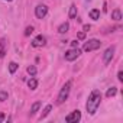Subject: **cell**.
Instances as JSON below:
<instances>
[{"label": "cell", "mask_w": 123, "mask_h": 123, "mask_svg": "<svg viewBox=\"0 0 123 123\" xmlns=\"http://www.w3.org/2000/svg\"><path fill=\"white\" fill-rule=\"evenodd\" d=\"M116 93H117V88H116V87H111V88L107 90L106 96H107V97H113V96H116Z\"/></svg>", "instance_id": "obj_18"}, {"label": "cell", "mask_w": 123, "mask_h": 123, "mask_svg": "<svg viewBox=\"0 0 123 123\" xmlns=\"http://www.w3.org/2000/svg\"><path fill=\"white\" fill-rule=\"evenodd\" d=\"M88 15H90V18H91L93 20H97V19L100 18V10H98V9H91Z\"/></svg>", "instance_id": "obj_11"}, {"label": "cell", "mask_w": 123, "mask_h": 123, "mask_svg": "<svg viewBox=\"0 0 123 123\" xmlns=\"http://www.w3.org/2000/svg\"><path fill=\"white\" fill-rule=\"evenodd\" d=\"M28 74H31V75L33 77V75L36 74V67H35V65H29V67H28Z\"/></svg>", "instance_id": "obj_19"}, {"label": "cell", "mask_w": 123, "mask_h": 123, "mask_svg": "<svg viewBox=\"0 0 123 123\" xmlns=\"http://www.w3.org/2000/svg\"><path fill=\"white\" fill-rule=\"evenodd\" d=\"M46 43V38L43 36V35H38L33 41H32V46H35V48H39V46H43Z\"/></svg>", "instance_id": "obj_8"}, {"label": "cell", "mask_w": 123, "mask_h": 123, "mask_svg": "<svg viewBox=\"0 0 123 123\" xmlns=\"http://www.w3.org/2000/svg\"><path fill=\"white\" fill-rule=\"evenodd\" d=\"M18 67H19V65H18L16 62H10V64H9V71H10V74H15L16 70H18Z\"/></svg>", "instance_id": "obj_17"}, {"label": "cell", "mask_w": 123, "mask_h": 123, "mask_svg": "<svg viewBox=\"0 0 123 123\" xmlns=\"http://www.w3.org/2000/svg\"><path fill=\"white\" fill-rule=\"evenodd\" d=\"M77 38H78L80 41H83V39L86 38V32H84V31H83V32H78V35H77Z\"/></svg>", "instance_id": "obj_22"}, {"label": "cell", "mask_w": 123, "mask_h": 123, "mask_svg": "<svg viewBox=\"0 0 123 123\" xmlns=\"http://www.w3.org/2000/svg\"><path fill=\"white\" fill-rule=\"evenodd\" d=\"M71 86H73V81H67V83L64 84V87L61 88V91H59V94H58V98H56V103H58V104H62V103L68 98Z\"/></svg>", "instance_id": "obj_2"}, {"label": "cell", "mask_w": 123, "mask_h": 123, "mask_svg": "<svg viewBox=\"0 0 123 123\" xmlns=\"http://www.w3.org/2000/svg\"><path fill=\"white\" fill-rule=\"evenodd\" d=\"M80 54H81V51L78 48H73V49L65 52V59L67 61H74V59H77L80 56Z\"/></svg>", "instance_id": "obj_5"}, {"label": "cell", "mask_w": 123, "mask_h": 123, "mask_svg": "<svg viewBox=\"0 0 123 123\" xmlns=\"http://www.w3.org/2000/svg\"><path fill=\"white\" fill-rule=\"evenodd\" d=\"M46 13H48V6H45V5H38V6L35 7V15H36L38 19H43V18L46 16Z\"/></svg>", "instance_id": "obj_4"}, {"label": "cell", "mask_w": 123, "mask_h": 123, "mask_svg": "<svg viewBox=\"0 0 123 123\" xmlns=\"http://www.w3.org/2000/svg\"><path fill=\"white\" fill-rule=\"evenodd\" d=\"M90 28H91L90 25H84V26H83V29H84V32H88V31H90Z\"/></svg>", "instance_id": "obj_25"}, {"label": "cell", "mask_w": 123, "mask_h": 123, "mask_svg": "<svg viewBox=\"0 0 123 123\" xmlns=\"http://www.w3.org/2000/svg\"><path fill=\"white\" fill-rule=\"evenodd\" d=\"M39 107H41V103L39 101H36V103H33V106L31 107V114H35L38 110H39Z\"/></svg>", "instance_id": "obj_16"}, {"label": "cell", "mask_w": 123, "mask_h": 123, "mask_svg": "<svg viewBox=\"0 0 123 123\" xmlns=\"http://www.w3.org/2000/svg\"><path fill=\"white\" fill-rule=\"evenodd\" d=\"M7 52V41L5 38L0 39V58H3Z\"/></svg>", "instance_id": "obj_9"}, {"label": "cell", "mask_w": 123, "mask_h": 123, "mask_svg": "<svg viewBox=\"0 0 123 123\" xmlns=\"http://www.w3.org/2000/svg\"><path fill=\"white\" fill-rule=\"evenodd\" d=\"M68 29H70V25H68V22H64V23H61V25H59V28H58V32H59V33H67V32H68Z\"/></svg>", "instance_id": "obj_10"}, {"label": "cell", "mask_w": 123, "mask_h": 123, "mask_svg": "<svg viewBox=\"0 0 123 123\" xmlns=\"http://www.w3.org/2000/svg\"><path fill=\"white\" fill-rule=\"evenodd\" d=\"M114 51H116V48H114V46H110V48H107V49L104 51V55H103V62H104V65H107L110 61H111Z\"/></svg>", "instance_id": "obj_6"}, {"label": "cell", "mask_w": 123, "mask_h": 123, "mask_svg": "<svg viewBox=\"0 0 123 123\" xmlns=\"http://www.w3.org/2000/svg\"><path fill=\"white\" fill-rule=\"evenodd\" d=\"M101 46V42L98 39H88L86 43H84V51L86 52H90V51H96Z\"/></svg>", "instance_id": "obj_3"}, {"label": "cell", "mask_w": 123, "mask_h": 123, "mask_svg": "<svg viewBox=\"0 0 123 123\" xmlns=\"http://www.w3.org/2000/svg\"><path fill=\"white\" fill-rule=\"evenodd\" d=\"M80 119H81V113H80L78 110H75V111L70 113V114L65 117V122H67V123H77V122H80Z\"/></svg>", "instance_id": "obj_7"}, {"label": "cell", "mask_w": 123, "mask_h": 123, "mask_svg": "<svg viewBox=\"0 0 123 123\" xmlns=\"http://www.w3.org/2000/svg\"><path fill=\"white\" fill-rule=\"evenodd\" d=\"M100 101H101V93L100 90H93L88 100H87V104H86V109H87V113L88 114H94L100 106Z\"/></svg>", "instance_id": "obj_1"}, {"label": "cell", "mask_w": 123, "mask_h": 123, "mask_svg": "<svg viewBox=\"0 0 123 123\" xmlns=\"http://www.w3.org/2000/svg\"><path fill=\"white\" fill-rule=\"evenodd\" d=\"M117 80H119V81H123V73H122V71H119V74H117Z\"/></svg>", "instance_id": "obj_24"}, {"label": "cell", "mask_w": 123, "mask_h": 123, "mask_svg": "<svg viewBox=\"0 0 123 123\" xmlns=\"http://www.w3.org/2000/svg\"><path fill=\"white\" fill-rule=\"evenodd\" d=\"M5 117H6V116H5V113H0V122H3V120H5Z\"/></svg>", "instance_id": "obj_26"}, {"label": "cell", "mask_w": 123, "mask_h": 123, "mask_svg": "<svg viewBox=\"0 0 123 123\" xmlns=\"http://www.w3.org/2000/svg\"><path fill=\"white\" fill-rule=\"evenodd\" d=\"M51 110H52V106H51V104H48V106L43 109V113L41 114V117H39V119H41V120H42V119H45V117L49 114V111H51Z\"/></svg>", "instance_id": "obj_15"}, {"label": "cell", "mask_w": 123, "mask_h": 123, "mask_svg": "<svg viewBox=\"0 0 123 123\" xmlns=\"http://www.w3.org/2000/svg\"><path fill=\"white\" fill-rule=\"evenodd\" d=\"M28 87H29L31 90H35V88L38 87V81H36V78H31V80L28 81Z\"/></svg>", "instance_id": "obj_14"}, {"label": "cell", "mask_w": 123, "mask_h": 123, "mask_svg": "<svg viewBox=\"0 0 123 123\" xmlns=\"http://www.w3.org/2000/svg\"><path fill=\"white\" fill-rule=\"evenodd\" d=\"M6 2H12V0H6Z\"/></svg>", "instance_id": "obj_27"}, {"label": "cell", "mask_w": 123, "mask_h": 123, "mask_svg": "<svg viewBox=\"0 0 123 123\" xmlns=\"http://www.w3.org/2000/svg\"><path fill=\"white\" fill-rule=\"evenodd\" d=\"M111 19H114V20H120V19H122V12H120V9H114V10L111 12Z\"/></svg>", "instance_id": "obj_12"}, {"label": "cell", "mask_w": 123, "mask_h": 123, "mask_svg": "<svg viewBox=\"0 0 123 123\" xmlns=\"http://www.w3.org/2000/svg\"><path fill=\"white\" fill-rule=\"evenodd\" d=\"M7 100V93L6 91H0V101H6Z\"/></svg>", "instance_id": "obj_20"}, {"label": "cell", "mask_w": 123, "mask_h": 123, "mask_svg": "<svg viewBox=\"0 0 123 123\" xmlns=\"http://www.w3.org/2000/svg\"><path fill=\"white\" fill-rule=\"evenodd\" d=\"M71 46H73V48H78V41H77V39L71 41Z\"/></svg>", "instance_id": "obj_23"}, {"label": "cell", "mask_w": 123, "mask_h": 123, "mask_svg": "<svg viewBox=\"0 0 123 123\" xmlns=\"http://www.w3.org/2000/svg\"><path fill=\"white\" fill-rule=\"evenodd\" d=\"M32 32H33V26H28V28H26V31H25V36H29Z\"/></svg>", "instance_id": "obj_21"}, {"label": "cell", "mask_w": 123, "mask_h": 123, "mask_svg": "<svg viewBox=\"0 0 123 123\" xmlns=\"http://www.w3.org/2000/svg\"><path fill=\"white\" fill-rule=\"evenodd\" d=\"M68 16H70V19H75L77 18V7H75V5H71Z\"/></svg>", "instance_id": "obj_13"}]
</instances>
